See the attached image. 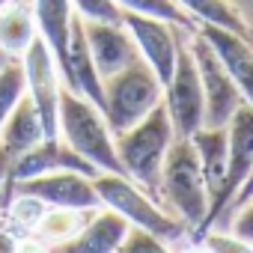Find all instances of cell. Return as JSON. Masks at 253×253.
Wrapping results in <instances>:
<instances>
[{
  "label": "cell",
  "mask_w": 253,
  "mask_h": 253,
  "mask_svg": "<svg viewBox=\"0 0 253 253\" xmlns=\"http://www.w3.org/2000/svg\"><path fill=\"white\" fill-rule=\"evenodd\" d=\"M116 140V155L122 161V170L134 185H140L152 200H158V185H161V167L167 158V149L176 140L170 113L164 101L152 107L137 125L128 131L113 137Z\"/></svg>",
  "instance_id": "6da1fadb"
},
{
  "label": "cell",
  "mask_w": 253,
  "mask_h": 253,
  "mask_svg": "<svg viewBox=\"0 0 253 253\" xmlns=\"http://www.w3.org/2000/svg\"><path fill=\"white\" fill-rule=\"evenodd\" d=\"M57 122H60V137H63V143H69L98 173L125 176L122 161L116 155V140H113V131H110L104 113L95 104H89L84 95H78L75 89H69L66 84L60 86Z\"/></svg>",
  "instance_id": "7a4b0ae2"
},
{
  "label": "cell",
  "mask_w": 253,
  "mask_h": 253,
  "mask_svg": "<svg viewBox=\"0 0 253 253\" xmlns=\"http://www.w3.org/2000/svg\"><path fill=\"white\" fill-rule=\"evenodd\" d=\"M158 200L170 203L176 217L200 232L206 214H209V185L200 167V158L194 152V143L188 137H176L173 146L167 149L164 167H161V185H158Z\"/></svg>",
  "instance_id": "3957f363"
},
{
  "label": "cell",
  "mask_w": 253,
  "mask_h": 253,
  "mask_svg": "<svg viewBox=\"0 0 253 253\" xmlns=\"http://www.w3.org/2000/svg\"><path fill=\"white\" fill-rule=\"evenodd\" d=\"M161 101H164V86L143 60H134L122 72L104 78V110L101 113L110 125L113 137L128 131L131 125H137Z\"/></svg>",
  "instance_id": "277c9868"
},
{
  "label": "cell",
  "mask_w": 253,
  "mask_h": 253,
  "mask_svg": "<svg viewBox=\"0 0 253 253\" xmlns=\"http://www.w3.org/2000/svg\"><path fill=\"white\" fill-rule=\"evenodd\" d=\"M92 185L98 191V200L104 209L116 211L119 217L128 220V226H137V229H146L152 235H158L161 241H176L188 226L164 211L158 206V200H152L140 185H134L128 176H113V173H98L92 176Z\"/></svg>",
  "instance_id": "5b68a950"
},
{
  "label": "cell",
  "mask_w": 253,
  "mask_h": 253,
  "mask_svg": "<svg viewBox=\"0 0 253 253\" xmlns=\"http://www.w3.org/2000/svg\"><path fill=\"white\" fill-rule=\"evenodd\" d=\"M226 137H229V152H226V173L217 185V191L209 200V214L200 226V232L194 235L197 241L214 229L217 217H223L235 200V194L241 191V185L247 182L250 170H253V104H241L235 110V116L226 122Z\"/></svg>",
  "instance_id": "8992f818"
},
{
  "label": "cell",
  "mask_w": 253,
  "mask_h": 253,
  "mask_svg": "<svg viewBox=\"0 0 253 253\" xmlns=\"http://www.w3.org/2000/svg\"><path fill=\"white\" fill-rule=\"evenodd\" d=\"M194 63H197V72H200V84H203V98H206V116H203V125L209 128H223V125L235 116V110L244 101L241 89L235 86V81L226 75V69L220 66L217 54L209 48V42L194 33L191 36V45H188Z\"/></svg>",
  "instance_id": "52a82bcc"
},
{
  "label": "cell",
  "mask_w": 253,
  "mask_h": 253,
  "mask_svg": "<svg viewBox=\"0 0 253 253\" xmlns=\"http://www.w3.org/2000/svg\"><path fill=\"white\" fill-rule=\"evenodd\" d=\"M164 107L170 113L176 137H191L197 128H203V116H206L203 84H200V72H197V63L188 45L182 42H179L173 75L164 84Z\"/></svg>",
  "instance_id": "ba28073f"
},
{
  "label": "cell",
  "mask_w": 253,
  "mask_h": 253,
  "mask_svg": "<svg viewBox=\"0 0 253 253\" xmlns=\"http://www.w3.org/2000/svg\"><path fill=\"white\" fill-rule=\"evenodd\" d=\"M24 63V81H27V98L33 101L39 119H42V131L45 140H57L60 137V122H57V110H60V86L63 78L57 72V63L48 51V45L36 36L30 42V48L21 57Z\"/></svg>",
  "instance_id": "9c48e42d"
},
{
  "label": "cell",
  "mask_w": 253,
  "mask_h": 253,
  "mask_svg": "<svg viewBox=\"0 0 253 253\" xmlns=\"http://www.w3.org/2000/svg\"><path fill=\"white\" fill-rule=\"evenodd\" d=\"M57 170H75V173H84V176H98V170L84 161L69 143H63L60 137L57 140H39L36 146H30L27 152H21L3 182V206H9V200L15 197V185L27 182V179H36V176H45V173H57Z\"/></svg>",
  "instance_id": "30bf717a"
},
{
  "label": "cell",
  "mask_w": 253,
  "mask_h": 253,
  "mask_svg": "<svg viewBox=\"0 0 253 253\" xmlns=\"http://www.w3.org/2000/svg\"><path fill=\"white\" fill-rule=\"evenodd\" d=\"M15 194L36 197L51 209H78V211H98L101 209L92 176H84L75 170H57V173L27 179V182L15 185Z\"/></svg>",
  "instance_id": "8fae6325"
},
{
  "label": "cell",
  "mask_w": 253,
  "mask_h": 253,
  "mask_svg": "<svg viewBox=\"0 0 253 253\" xmlns=\"http://www.w3.org/2000/svg\"><path fill=\"white\" fill-rule=\"evenodd\" d=\"M122 24L131 33L140 60L158 75V81L164 86L170 81V75H173L176 54H179V33H176V27L167 24V21H158V18L134 15V12H125Z\"/></svg>",
  "instance_id": "7c38bea8"
},
{
  "label": "cell",
  "mask_w": 253,
  "mask_h": 253,
  "mask_svg": "<svg viewBox=\"0 0 253 253\" xmlns=\"http://www.w3.org/2000/svg\"><path fill=\"white\" fill-rule=\"evenodd\" d=\"M84 33H86V45H89L92 63H95L101 81L110 78V75H116V72H122L125 66H131L134 60H140L137 45H134L131 33L125 30V24L84 21Z\"/></svg>",
  "instance_id": "4fadbf2b"
},
{
  "label": "cell",
  "mask_w": 253,
  "mask_h": 253,
  "mask_svg": "<svg viewBox=\"0 0 253 253\" xmlns=\"http://www.w3.org/2000/svg\"><path fill=\"white\" fill-rule=\"evenodd\" d=\"M197 33L217 54L220 66L235 81V86L241 89L244 101L253 104V39H247L241 33H229V30L211 27V24H200Z\"/></svg>",
  "instance_id": "5bb4252c"
},
{
  "label": "cell",
  "mask_w": 253,
  "mask_h": 253,
  "mask_svg": "<svg viewBox=\"0 0 253 253\" xmlns=\"http://www.w3.org/2000/svg\"><path fill=\"white\" fill-rule=\"evenodd\" d=\"M128 220L119 217L110 209H98L89 214V220L63 244L48 247V253H116L119 244L128 235Z\"/></svg>",
  "instance_id": "9a60e30c"
},
{
  "label": "cell",
  "mask_w": 253,
  "mask_h": 253,
  "mask_svg": "<svg viewBox=\"0 0 253 253\" xmlns=\"http://www.w3.org/2000/svg\"><path fill=\"white\" fill-rule=\"evenodd\" d=\"M39 140H45L42 119H39L33 101L24 95L15 104V110L9 113V119L3 122V128H0V185L6 182L15 158L21 152H27L30 146H36Z\"/></svg>",
  "instance_id": "2e32d148"
},
{
  "label": "cell",
  "mask_w": 253,
  "mask_h": 253,
  "mask_svg": "<svg viewBox=\"0 0 253 253\" xmlns=\"http://www.w3.org/2000/svg\"><path fill=\"white\" fill-rule=\"evenodd\" d=\"M33 18H36V33L39 39L48 45L57 72H63L66 66V54H69V39H72V0H36L33 3Z\"/></svg>",
  "instance_id": "e0dca14e"
},
{
  "label": "cell",
  "mask_w": 253,
  "mask_h": 253,
  "mask_svg": "<svg viewBox=\"0 0 253 253\" xmlns=\"http://www.w3.org/2000/svg\"><path fill=\"white\" fill-rule=\"evenodd\" d=\"M188 140L194 143V152L200 158V167H203V176H206V185H209V200H211V194L217 191V185L226 173V152H229L226 125L223 128H209V125H203Z\"/></svg>",
  "instance_id": "ac0fdd59"
},
{
  "label": "cell",
  "mask_w": 253,
  "mask_h": 253,
  "mask_svg": "<svg viewBox=\"0 0 253 253\" xmlns=\"http://www.w3.org/2000/svg\"><path fill=\"white\" fill-rule=\"evenodd\" d=\"M176 3L200 24H211L229 33H241L247 39H253V27L244 18V12L232 3V0H176Z\"/></svg>",
  "instance_id": "d6986e66"
},
{
  "label": "cell",
  "mask_w": 253,
  "mask_h": 253,
  "mask_svg": "<svg viewBox=\"0 0 253 253\" xmlns=\"http://www.w3.org/2000/svg\"><path fill=\"white\" fill-rule=\"evenodd\" d=\"M39 33H36L33 9L9 0V3L0 9V51H6L9 57H24V51L30 48V42Z\"/></svg>",
  "instance_id": "ffe728a7"
},
{
  "label": "cell",
  "mask_w": 253,
  "mask_h": 253,
  "mask_svg": "<svg viewBox=\"0 0 253 253\" xmlns=\"http://www.w3.org/2000/svg\"><path fill=\"white\" fill-rule=\"evenodd\" d=\"M92 211H78V209H45V214L39 217L33 235L45 244V247H54V244H63L69 241L86 220H89Z\"/></svg>",
  "instance_id": "44dd1931"
},
{
  "label": "cell",
  "mask_w": 253,
  "mask_h": 253,
  "mask_svg": "<svg viewBox=\"0 0 253 253\" xmlns=\"http://www.w3.org/2000/svg\"><path fill=\"white\" fill-rule=\"evenodd\" d=\"M122 6V12H134V15H146V18H158V21H167L173 27H182V30H197V21L176 3V0H116Z\"/></svg>",
  "instance_id": "7402d4cb"
},
{
  "label": "cell",
  "mask_w": 253,
  "mask_h": 253,
  "mask_svg": "<svg viewBox=\"0 0 253 253\" xmlns=\"http://www.w3.org/2000/svg\"><path fill=\"white\" fill-rule=\"evenodd\" d=\"M27 95V81H24V63L21 57H12L0 69V128L15 110V104Z\"/></svg>",
  "instance_id": "603a6c76"
},
{
  "label": "cell",
  "mask_w": 253,
  "mask_h": 253,
  "mask_svg": "<svg viewBox=\"0 0 253 253\" xmlns=\"http://www.w3.org/2000/svg\"><path fill=\"white\" fill-rule=\"evenodd\" d=\"M72 9L84 21H104V24H122V6L116 0H72Z\"/></svg>",
  "instance_id": "cb8c5ba5"
},
{
  "label": "cell",
  "mask_w": 253,
  "mask_h": 253,
  "mask_svg": "<svg viewBox=\"0 0 253 253\" xmlns=\"http://www.w3.org/2000/svg\"><path fill=\"white\" fill-rule=\"evenodd\" d=\"M9 220L18 226V229H27V232H33L36 229V223H39V217L45 214V203L42 200H36V197H27V194H18V200L12 197L9 200Z\"/></svg>",
  "instance_id": "d4e9b609"
},
{
  "label": "cell",
  "mask_w": 253,
  "mask_h": 253,
  "mask_svg": "<svg viewBox=\"0 0 253 253\" xmlns=\"http://www.w3.org/2000/svg\"><path fill=\"white\" fill-rule=\"evenodd\" d=\"M116 253H170L167 250V241H161L158 235L146 232V229H137L131 226L128 235H125V241L119 244Z\"/></svg>",
  "instance_id": "484cf974"
},
{
  "label": "cell",
  "mask_w": 253,
  "mask_h": 253,
  "mask_svg": "<svg viewBox=\"0 0 253 253\" xmlns=\"http://www.w3.org/2000/svg\"><path fill=\"white\" fill-rule=\"evenodd\" d=\"M200 241L206 244L209 253H253V244L244 241V238H238V235H232V232H214V229H209Z\"/></svg>",
  "instance_id": "4316f807"
},
{
  "label": "cell",
  "mask_w": 253,
  "mask_h": 253,
  "mask_svg": "<svg viewBox=\"0 0 253 253\" xmlns=\"http://www.w3.org/2000/svg\"><path fill=\"white\" fill-rule=\"evenodd\" d=\"M232 235H238V238H244V241L253 244V197L238 209V214L232 220Z\"/></svg>",
  "instance_id": "83f0119b"
},
{
  "label": "cell",
  "mask_w": 253,
  "mask_h": 253,
  "mask_svg": "<svg viewBox=\"0 0 253 253\" xmlns=\"http://www.w3.org/2000/svg\"><path fill=\"white\" fill-rule=\"evenodd\" d=\"M250 197H253V170H250V176H247V182L241 185V191L235 194V200H232V206H229V211H232V209L238 211V209H241V206H244V203H247Z\"/></svg>",
  "instance_id": "f1b7e54d"
},
{
  "label": "cell",
  "mask_w": 253,
  "mask_h": 253,
  "mask_svg": "<svg viewBox=\"0 0 253 253\" xmlns=\"http://www.w3.org/2000/svg\"><path fill=\"white\" fill-rule=\"evenodd\" d=\"M15 253H48V247L39 238H24V241H18Z\"/></svg>",
  "instance_id": "f546056e"
},
{
  "label": "cell",
  "mask_w": 253,
  "mask_h": 253,
  "mask_svg": "<svg viewBox=\"0 0 253 253\" xmlns=\"http://www.w3.org/2000/svg\"><path fill=\"white\" fill-rule=\"evenodd\" d=\"M15 247H18L15 235H12L6 226H0V253H15Z\"/></svg>",
  "instance_id": "4dcf8cb0"
},
{
  "label": "cell",
  "mask_w": 253,
  "mask_h": 253,
  "mask_svg": "<svg viewBox=\"0 0 253 253\" xmlns=\"http://www.w3.org/2000/svg\"><path fill=\"white\" fill-rule=\"evenodd\" d=\"M185 253H209V250H206V244H203V241H197V244H194V247H188Z\"/></svg>",
  "instance_id": "1f68e13d"
},
{
  "label": "cell",
  "mask_w": 253,
  "mask_h": 253,
  "mask_svg": "<svg viewBox=\"0 0 253 253\" xmlns=\"http://www.w3.org/2000/svg\"><path fill=\"white\" fill-rule=\"evenodd\" d=\"M6 3H9V0H0V9H3V6H6Z\"/></svg>",
  "instance_id": "d6a6232c"
},
{
  "label": "cell",
  "mask_w": 253,
  "mask_h": 253,
  "mask_svg": "<svg viewBox=\"0 0 253 253\" xmlns=\"http://www.w3.org/2000/svg\"><path fill=\"white\" fill-rule=\"evenodd\" d=\"M0 226H3V220H0Z\"/></svg>",
  "instance_id": "836d02e7"
}]
</instances>
